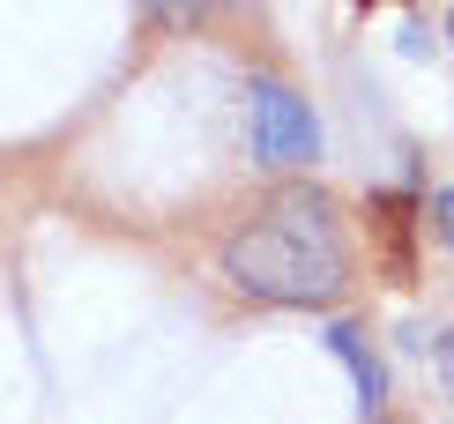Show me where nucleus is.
I'll return each mask as SVG.
<instances>
[{"mask_svg":"<svg viewBox=\"0 0 454 424\" xmlns=\"http://www.w3.org/2000/svg\"><path fill=\"white\" fill-rule=\"evenodd\" d=\"M223 276L261 305H328L350 283V246L335 224V201L313 186H283L246 231L223 246Z\"/></svg>","mask_w":454,"mask_h":424,"instance_id":"nucleus-1","label":"nucleus"},{"mask_svg":"<svg viewBox=\"0 0 454 424\" xmlns=\"http://www.w3.org/2000/svg\"><path fill=\"white\" fill-rule=\"evenodd\" d=\"M365 8H372V0H365Z\"/></svg>","mask_w":454,"mask_h":424,"instance_id":"nucleus-8","label":"nucleus"},{"mask_svg":"<svg viewBox=\"0 0 454 424\" xmlns=\"http://www.w3.org/2000/svg\"><path fill=\"white\" fill-rule=\"evenodd\" d=\"M254 149H261V164H313L320 127H313L306 98H291L283 82H254Z\"/></svg>","mask_w":454,"mask_h":424,"instance_id":"nucleus-2","label":"nucleus"},{"mask_svg":"<svg viewBox=\"0 0 454 424\" xmlns=\"http://www.w3.org/2000/svg\"><path fill=\"white\" fill-rule=\"evenodd\" d=\"M440 373H447V395H454V327L440 335Z\"/></svg>","mask_w":454,"mask_h":424,"instance_id":"nucleus-5","label":"nucleus"},{"mask_svg":"<svg viewBox=\"0 0 454 424\" xmlns=\"http://www.w3.org/2000/svg\"><path fill=\"white\" fill-rule=\"evenodd\" d=\"M328 342H335V357L350 365V380H357V402L365 410H380V395H387V373H380V357H372V342H365V327H328Z\"/></svg>","mask_w":454,"mask_h":424,"instance_id":"nucleus-3","label":"nucleus"},{"mask_svg":"<svg viewBox=\"0 0 454 424\" xmlns=\"http://www.w3.org/2000/svg\"><path fill=\"white\" fill-rule=\"evenodd\" d=\"M447 30H454V15H447Z\"/></svg>","mask_w":454,"mask_h":424,"instance_id":"nucleus-7","label":"nucleus"},{"mask_svg":"<svg viewBox=\"0 0 454 424\" xmlns=\"http://www.w3.org/2000/svg\"><path fill=\"white\" fill-rule=\"evenodd\" d=\"M142 8H149V23L186 30V23H201V15H209V0H142Z\"/></svg>","mask_w":454,"mask_h":424,"instance_id":"nucleus-4","label":"nucleus"},{"mask_svg":"<svg viewBox=\"0 0 454 424\" xmlns=\"http://www.w3.org/2000/svg\"><path fill=\"white\" fill-rule=\"evenodd\" d=\"M440 231H447V246H454V186L440 194Z\"/></svg>","mask_w":454,"mask_h":424,"instance_id":"nucleus-6","label":"nucleus"}]
</instances>
